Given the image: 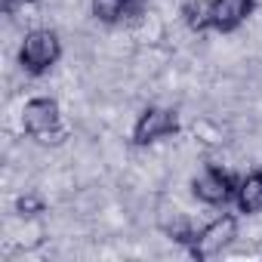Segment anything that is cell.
Returning a JSON list of instances; mask_svg holds the SVG:
<instances>
[{
  "label": "cell",
  "instance_id": "5",
  "mask_svg": "<svg viewBox=\"0 0 262 262\" xmlns=\"http://www.w3.org/2000/svg\"><path fill=\"white\" fill-rule=\"evenodd\" d=\"M191 194L207 207H228L237 194V179L219 167H207L191 179Z\"/></svg>",
  "mask_w": 262,
  "mask_h": 262
},
{
  "label": "cell",
  "instance_id": "1",
  "mask_svg": "<svg viewBox=\"0 0 262 262\" xmlns=\"http://www.w3.org/2000/svg\"><path fill=\"white\" fill-rule=\"evenodd\" d=\"M62 59V40L53 28H31L19 47V65L31 77L50 74Z\"/></svg>",
  "mask_w": 262,
  "mask_h": 262
},
{
  "label": "cell",
  "instance_id": "3",
  "mask_svg": "<svg viewBox=\"0 0 262 262\" xmlns=\"http://www.w3.org/2000/svg\"><path fill=\"white\" fill-rule=\"evenodd\" d=\"M234 237H237V216L234 213H219L216 219H210L204 228L194 231V237L188 244V253L194 259H210V256H219Z\"/></svg>",
  "mask_w": 262,
  "mask_h": 262
},
{
  "label": "cell",
  "instance_id": "4",
  "mask_svg": "<svg viewBox=\"0 0 262 262\" xmlns=\"http://www.w3.org/2000/svg\"><path fill=\"white\" fill-rule=\"evenodd\" d=\"M179 133V114L173 108H164V105H148L142 108V114L136 117L133 123V145L145 148V145H155L167 136H176Z\"/></svg>",
  "mask_w": 262,
  "mask_h": 262
},
{
  "label": "cell",
  "instance_id": "8",
  "mask_svg": "<svg viewBox=\"0 0 262 262\" xmlns=\"http://www.w3.org/2000/svg\"><path fill=\"white\" fill-rule=\"evenodd\" d=\"M182 16L191 31H198V34L210 31V0H191V4L182 7Z\"/></svg>",
  "mask_w": 262,
  "mask_h": 262
},
{
  "label": "cell",
  "instance_id": "9",
  "mask_svg": "<svg viewBox=\"0 0 262 262\" xmlns=\"http://www.w3.org/2000/svg\"><path fill=\"white\" fill-rule=\"evenodd\" d=\"M90 10H93L96 22H102V25H117L126 16L123 0H90Z\"/></svg>",
  "mask_w": 262,
  "mask_h": 262
},
{
  "label": "cell",
  "instance_id": "6",
  "mask_svg": "<svg viewBox=\"0 0 262 262\" xmlns=\"http://www.w3.org/2000/svg\"><path fill=\"white\" fill-rule=\"evenodd\" d=\"M256 10V0H210V31L231 34Z\"/></svg>",
  "mask_w": 262,
  "mask_h": 262
},
{
  "label": "cell",
  "instance_id": "2",
  "mask_svg": "<svg viewBox=\"0 0 262 262\" xmlns=\"http://www.w3.org/2000/svg\"><path fill=\"white\" fill-rule=\"evenodd\" d=\"M22 126L25 133L43 145H56L65 139V126H62V108L53 96H34L22 108Z\"/></svg>",
  "mask_w": 262,
  "mask_h": 262
},
{
  "label": "cell",
  "instance_id": "7",
  "mask_svg": "<svg viewBox=\"0 0 262 262\" xmlns=\"http://www.w3.org/2000/svg\"><path fill=\"white\" fill-rule=\"evenodd\" d=\"M234 207H237V213H244V216L262 213V170H250L247 176L237 179Z\"/></svg>",
  "mask_w": 262,
  "mask_h": 262
},
{
  "label": "cell",
  "instance_id": "10",
  "mask_svg": "<svg viewBox=\"0 0 262 262\" xmlns=\"http://www.w3.org/2000/svg\"><path fill=\"white\" fill-rule=\"evenodd\" d=\"M16 213L25 216V219H34V216L47 213V201H43L40 194H22V198L16 201Z\"/></svg>",
  "mask_w": 262,
  "mask_h": 262
},
{
  "label": "cell",
  "instance_id": "11",
  "mask_svg": "<svg viewBox=\"0 0 262 262\" xmlns=\"http://www.w3.org/2000/svg\"><path fill=\"white\" fill-rule=\"evenodd\" d=\"M123 10H126V16H142L145 13V0H123Z\"/></svg>",
  "mask_w": 262,
  "mask_h": 262
}]
</instances>
